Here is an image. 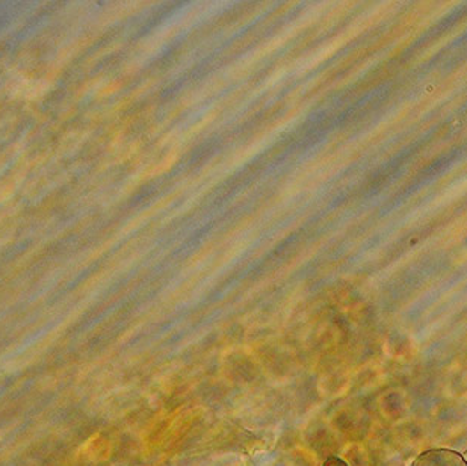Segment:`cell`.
<instances>
[{"label":"cell","instance_id":"6da1fadb","mask_svg":"<svg viewBox=\"0 0 467 466\" xmlns=\"http://www.w3.org/2000/svg\"><path fill=\"white\" fill-rule=\"evenodd\" d=\"M411 466H467V462L462 454L452 450L436 449L419 454Z\"/></svg>","mask_w":467,"mask_h":466},{"label":"cell","instance_id":"7a4b0ae2","mask_svg":"<svg viewBox=\"0 0 467 466\" xmlns=\"http://www.w3.org/2000/svg\"><path fill=\"white\" fill-rule=\"evenodd\" d=\"M322 466H348V463L344 462V461L339 458H328Z\"/></svg>","mask_w":467,"mask_h":466}]
</instances>
